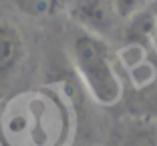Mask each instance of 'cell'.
<instances>
[{
	"instance_id": "6da1fadb",
	"label": "cell",
	"mask_w": 157,
	"mask_h": 146,
	"mask_svg": "<svg viewBox=\"0 0 157 146\" xmlns=\"http://www.w3.org/2000/svg\"><path fill=\"white\" fill-rule=\"evenodd\" d=\"M73 110L52 88L14 92L0 102V146H69Z\"/></svg>"
},
{
	"instance_id": "ba28073f",
	"label": "cell",
	"mask_w": 157,
	"mask_h": 146,
	"mask_svg": "<svg viewBox=\"0 0 157 146\" xmlns=\"http://www.w3.org/2000/svg\"><path fill=\"white\" fill-rule=\"evenodd\" d=\"M16 4L28 16H51L60 6V0H16Z\"/></svg>"
},
{
	"instance_id": "277c9868",
	"label": "cell",
	"mask_w": 157,
	"mask_h": 146,
	"mask_svg": "<svg viewBox=\"0 0 157 146\" xmlns=\"http://www.w3.org/2000/svg\"><path fill=\"white\" fill-rule=\"evenodd\" d=\"M71 16L81 30L101 38H105V34L113 30L115 18H119L113 0H77L71 10Z\"/></svg>"
},
{
	"instance_id": "7a4b0ae2",
	"label": "cell",
	"mask_w": 157,
	"mask_h": 146,
	"mask_svg": "<svg viewBox=\"0 0 157 146\" xmlns=\"http://www.w3.org/2000/svg\"><path fill=\"white\" fill-rule=\"evenodd\" d=\"M71 60L91 98L101 106H115L123 98V82L105 38L77 30L71 40Z\"/></svg>"
},
{
	"instance_id": "8992f818",
	"label": "cell",
	"mask_w": 157,
	"mask_h": 146,
	"mask_svg": "<svg viewBox=\"0 0 157 146\" xmlns=\"http://www.w3.org/2000/svg\"><path fill=\"white\" fill-rule=\"evenodd\" d=\"M127 28H125V44H137L147 48L151 44V38L157 30V16L153 10L145 8L137 12L135 16L127 18Z\"/></svg>"
},
{
	"instance_id": "9c48e42d",
	"label": "cell",
	"mask_w": 157,
	"mask_h": 146,
	"mask_svg": "<svg viewBox=\"0 0 157 146\" xmlns=\"http://www.w3.org/2000/svg\"><path fill=\"white\" fill-rule=\"evenodd\" d=\"M149 0H113V6H115V12L119 18H131L137 12L145 10Z\"/></svg>"
},
{
	"instance_id": "52a82bcc",
	"label": "cell",
	"mask_w": 157,
	"mask_h": 146,
	"mask_svg": "<svg viewBox=\"0 0 157 146\" xmlns=\"http://www.w3.org/2000/svg\"><path fill=\"white\" fill-rule=\"evenodd\" d=\"M131 108L135 116H149L157 120V84L153 82L151 86L139 90L137 100H133Z\"/></svg>"
},
{
	"instance_id": "5b68a950",
	"label": "cell",
	"mask_w": 157,
	"mask_h": 146,
	"mask_svg": "<svg viewBox=\"0 0 157 146\" xmlns=\"http://www.w3.org/2000/svg\"><path fill=\"white\" fill-rule=\"evenodd\" d=\"M117 146H157V120L133 114L125 120Z\"/></svg>"
},
{
	"instance_id": "3957f363",
	"label": "cell",
	"mask_w": 157,
	"mask_h": 146,
	"mask_svg": "<svg viewBox=\"0 0 157 146\" xmlns=\"http://www.w3.org/2000/svg\"><path fill=\"white\" fill-rule=\"evenodd\" d=\"M26 58V42L18 26L0 20V94L10 86Z\"/></svg>"
}]
</instances>
